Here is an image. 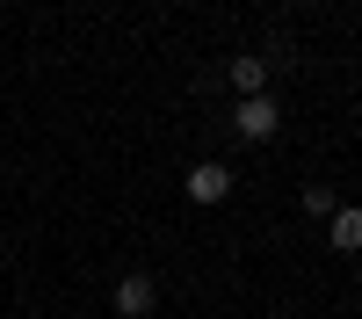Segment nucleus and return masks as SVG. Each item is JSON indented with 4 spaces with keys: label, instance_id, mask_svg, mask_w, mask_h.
<instances>
[{
    "label": "nucleus",
    "instance_id": "f257e3e1",
    "mask_svg": "<svg viewBox=\"0 0 362 319\" xmlns=\"http://www.w3.org/2000/svg\"><path fill=\"white\" fill-rule=\"evenodd\" d=\"M232 131L247 138V145H268V138L283 131V109H276V95H254V102H239V109H232Z\"/></svg>",
    "mask_w": 362,
    "mask_h": 319
},
{
    "label": "nucleus",
    "instance_id": "f03ea898",
    "mask_svg": "<svg viewBox=\"0 0 362 319\" xmlns=\"http://www.w3.org/2000/svg\"><path fill=\"white\" fill-rule=\"evenodd\" d=\"M181 189H189L196 203H225V196H232V167H225V160H196Z\"/></svg>",
    "mask_w": 362,
    "mask_h": 319
},
{
    "label": "nucleus",
    "instance_id": "7ed1b4c3",
    "mask_svg": "<svg viewBox=\"0 0 362 319\" xmlns=\"http://www.w3.org/2000/svg\"><path fill=\"white\" fill-rule=\"evenodd\" d=\"M225 87H232L239 102H254V95H268V66H261L254 51H239L232 66H225Z\"/></svg>",
    "mask_w": 362,
    "mask_h": 319
},
{
    "label": "nucleus",
    "instance_id": "20e7f679",
    "mask_svg": "<svg viewBox=\"0 0 362 319\" xmlns=\"http://www.w3.org/2000/svg\"><path fill=\"white\" fill-rule=\"evenodd\" d=\"M153 298H160V290H153V276H124V283H116V312H124V319H145V312H153Z\"/></svg>",
    "mask_w": 362,
    "mask_h": 319
},
{
    "label": "nucleus",
    "instance_id": "39448f33",
    "mask_svg": "<svg viewBox=\"0 0 362 319\" xmlns=\"http://www.w3.org/2000/svg\"><path fill=\"white\" fill-rule=\"evenodd\" d=\"M326 225H334V254H355V247H362V218L348 211V203H341V211L326 218Z\"/></svg>",
    "mask_w": 362,
    "mask_h": 319
},
{
    "label": "nucleus",
    "instance_id": "423d86ee",
    "mask_svg": "<svg viewBox=\"0 0 362 319\" xmlns=\"http://www.w3.org/2000/svg\"><path fill=\"white\" fill-rule=\"evenodd\" d=\"M297 211H305V218H334V211H341V196L326 189V182H312L305 196H297Z\"/></svg>",
    "mask_w": 362,
    "mask_h": 319
}]
</instances>
